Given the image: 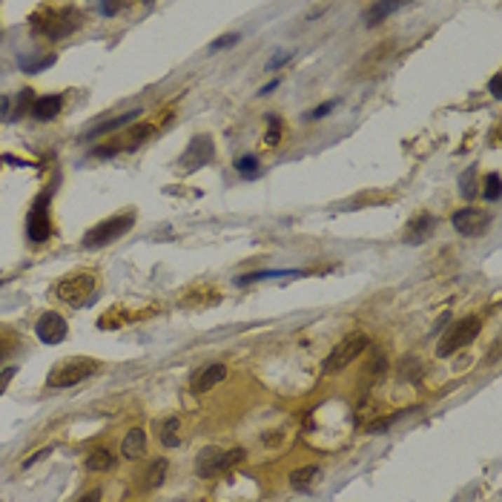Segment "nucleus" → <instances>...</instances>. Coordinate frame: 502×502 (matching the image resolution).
<instances>
[{
  "label": "nucleus",
  "instance_id": "18",
  "mask_svg": "<svg viewBox=\"0 0 502 502\" xmlns=\"http://www.w3.org/2000/svg\"><path fill=\"white\" fill-rule=\"evenodd\" d=\"M123 135H127V138H123L121 149H135V147H141V144L152 135V123H141V127H133V130H127Z\"/></svg>",
  "mask_w": 502,
  "mask_h": 502
},
{
  "label": "nucleus",
  "instance_id": "29",
  "mask_svg": "<svg viewBox=\"0 0 502 502\" xmlns=\"http://www.w3.org/2000/svg\"><path fill=\"white\" fill-rule=\"evenodd\" d=\"M267 123H270V133H267V144H278L281 141V123H278V118H267Z\"/></svg>",
  "mask_w": 502,
  "mask_h": 502
},
{
  "label": "nucleus",
  "instance_id": "3",
  "mask_svg": "<svg viewBox=\"0 0 502 502\" xmlns=\"http://www.w3.org/2000/svg\"><path fill=\"white\" fill-rule=\"evenodd\" d=\"M95 373V362L92 359H64L57 362L55 370L49 373L46 385L55 388V391H64V388H75L78 382H83L86 376Z\"/></svg>",
  "mask_w": 502,
  "mask_h": 502
},
{
  "label": "nucleus",
  "instance_id": "23",
  "mask_svg": "<svg viewBox=\"0 0 502 502\" xmlns=\"http://www.w3.org/2000/svg\"><path fill=\"white\" fill-rule=\"evenodd\" d=\"M236 170L244 175V178H253L259 172V158L256 155H241V158L236 161Z\"/></svg>",
  "mask_w": 502,
  "mask_h": 502
},
{
  "label": "nucleus",
  "instance_id": "37",
  "mask_svg": "<svg viewBox=\"0 0 502 502\" xmlns=\"http://www.w3.org/2000/svg\"><path fill=\"white\" fill-rule=\"evenodd\" d=\"M407 365H414V373L419 376V362H416V359H414V362H411V359H407ZM402 373H405V379H414V376H411V367H405Z\"/></svg>",
  "mask_w": 502,
  "mask_h": 502
},
{
  "label": "nucleus",
  "instance_id": "13",
  "mask_svg": "<svg viewBox=\"0 0 502 502\" xmlns=\"http://www.w3.org/2000/svg\"><path fill=\"white\" fill-rule=\"evenodd\" d=\"M433 230H436V218L430 215V212H422V215H416L411 224H407V233H405V244H422V241H428L430 236H433Z\"/></svg>",
  "mask_w": 502,
  "mask_h": 502
},
{
  "label": "nucleus",
  "instance_id": "20",
  "mask_svg": "<svg viewBox=\"0 0 502 502\" xmlns=\"http://www.w3.org/2000/svg\"><path fill=\"white\" fill-rule=\"evenodd\" d=\"M164 474H167V459H155L147 468V474H144V485L147 488H158L164 482Z\"/></svg>",
  "mask_w": 502,
  "mask_h": 502
},
{
  "label": "nucleus",
  "instance_id": "6",
  "mask_svg": "<svg viewBox=\"0 0 502 502\" xmlns=\"http://www.w3.org/2000/svg\"><path fill=\"white\" fill-rule=\"evenodd\" d=\"M480 330H482V319H480V316H465V319H459V322L448 330V336L442 339V344H439V356L456 353L459 348H465V344L474 341V339L480 336Z\"/></svg>",
  "mask_w": 502,
  "mask_h": 502
},
{
  "label": "nucleus",
  "instance_id": "7",
  "mask_svg": "<svg viewBox=\"0 0 502 502\" xmlns=\"http://www.w3.org/2000/svg\"><path fill=\"white\" fill-rule=\"evenodd\" d=\"M370 344V339L365 336V333H353V336H348L344 341H339L336 348L330 351V356L325 359V373H339V370H344L348 367L365 348Z\"/></svg>",
  "mask_w": 502,
  "mask_h": 502
},
{
  "label": "nucleus",
  "instance_id": "14",
  "mask_svg": "<svg viewBox=\"0 0 502 502\" xmlns=\"http://www.w3.org/2000/svg\"><path fill=\"white\" fill-rule=\"evenodd\" d=\"M144 448H147V433L141 428H133L127 436H123L121 454L127 456V459H138V456H144Z\"/></svg>",
  "mask_w": 502,
  "mask_h": 502
},
{
  "label": "nucleus",
  "instance_id": "2",
  "mask_svg": "<svg viewBox=\"0 0 502 502\" xmlns=\"http://www.w3.org/2000/svg\"><path fill=\"white\" fill-rule=\"evenodd\" d=\"M135 224V215L127 212V215H115V218H107L98 227H92L86 236H83V247L86 250H98V247H107L112 241H118L121 236H127Z\"/></svg>",
  "mask_w": 502,
  "mask_h": 502
},
{
  "label": "nucleus",
  "instance_id": "26",
  "mask_svg": "<svg viewBox=\"0 0 502 502\" xmlns=\"http://www.w3.org/2000/svg\"><path fill=\"white\" fill-rule=\"evenodd\" d=\"M474 178H477V170L470 167L465 175H462V184H459V190H462V196L465 198H474L477 196V186H474Z\"/></svg>",
  "mask_w": 502,
  "mask_h": 502
},
{
  "label": "nucleus",
  "instance_id": "9",
  "mask_svg": "<svg viewBox=\"0 0 502 502\" xmlns=\"http://www.w3.org/2000/svg\"><path fill=\"white\" fill-rule=\"evenodd\" d=\"M26 236L29 241H46L52 236V224H49V196H38L35 198V207L29 210V218H26Z\"/></svg>",
  "mask_w": 502,
  "mask_h": 502
},
{
  "label": "nucleus",
  "instance_id": "28",
  "mask_svg": "<svg viewBox=\"0 0 502 502\" xmlns=\"http://www.w3.org/2000/svg\"><path fill=\"white\" fill-rule=\"evenodd\" d=\"M402 416H405V411H402V414H393V416H382V419H376V422H370V425H367V433H382V430H388V428H391L396 419H402Z\"/></svg>",
  "mask_w": 502,
  "mask_h": 502
},
{
  "label": "nucleus",
  "instance_id": "35",
  "mask_svg": "<svg viewBox=\"0 0 502 502\" xmlns=\"http://www.w3.org/2000/svg\"><path fill=\"white\" fill-rule=\"evenodd\" d=\"M98 499H101V491L95 488V491H89V494H83V496H81L78 502H98Z\"/></svg>",
  "mask_w": 502,
  "mask_h": 502
},
{
  "label": "nucleus",
  "instance_id": "39",
  "mask_svg": "<svg viewBox=\"0 0 502 502\" xmlns=\"http://www.w3.org/2000/svg\"><path fill=\"white\" fill-rule=\"evenodd\" d=\"M276 86H278V81H276V83H267V86H264V89H262V95H270V92H273V89H276Z\"/></svg>",
  "mask_w": 502,
  "mask_h": 502
},
{
  "label": "nucleus",
  "instance_id": "12",
  "mask_svg": "<svg viewBox=\"0 0 502 502\" xmlns=\"http://www.w3.org/2000/svg\"><path fill=\"white\" fill-rule=\"evenodd\" d=\"M224 379H227V367H224L222 362H212V365H204V367H198V370L193 373L190 388H193L196 393H204V391L215 388L218 382H224Z\"/></svg>",
  "mask_w": 502,
  "mask_h": 502
},
{
  "label": "nucleus",
  "instance_id": "40",
  "mask_svg": "<svg viewBox=\"0 0 502 502\" xmlns=\"http://www.w3.org/2000/svg\"><path fill=\"white\" fill-rule=\"evenodd\" d=\"M6 107H9V101H6V98H0V112H4Z\"/></svg>",
  "mask_w": 502,
  "mask_h": 502
},
{
  "label": "nucleus",
  "instance_id": "41",
  "mask_svg": "<svg viewBox=\"0 0 502 502\" xmlns=\"http://www.w3.org/2000/svg\"><path fill=\"white\" fill-rule=\"evenodd\" d=\"M4 356H6V348H4V344H0V362H4Z\"/></svg>",
  "mask_w": 502,
  "mask_h": 502
},
{
  "label": "nucleus",
  "instance_id": "31",
  "mask_svg": "<svg viewBox=\"0 0 502 502\" xmlns=\"http://www.w3.org/2000/svg\"><path fill=\"white\" fill-rule=\"evenodd\" d=\"M236 41H238V35H236V32H233V35H224V38H218V41L212 43V52H215V49H227V46H233Z\"/></svg>",
  "mask_w": 502,
  "mask_h": 502
},
{
  "label": "nucleus",
  "instance_id": "36",
  "mask_svg": "<svg viewBox=\"0 0 502 502\" xmlns=\"http://www.w3.org/2000/svg\"><path fill=\"white\" fill-rule=\"evenodd\" d=\"M49 454H52V451H49V448H46V451H38V454H35V456H32V459H29V462H23V468H32V465H35V462H38V459H43V456H49Z\"/></svg>",
  "mask_w": 502,
  "mask_h": 502
},
{
  "label": "nucleus",
  "instance_id": "33",
  "mask_svg": "<svg viewBox=\"0 0 502 502\" xmlns=\"http://www.w3.org/2000/svg\"><path fill=\"white\" fill-rule=\"evenodd\" d=\"M98 12H101V15H107V18H112V15H118V12H121V6H118V4H98Z\"/></svg>",
  "mask_w": 502,
  "mask_h": 502
},
{
  "label": "nucleus",
  "instance_id": "17",
  "mask_svg": "<svg viewBox=\"0 0 502 502\" xmlns=\"http://www.w3.org/2000/svg\"><path fill=\"white\" fill-rule=\"evenodd\" d=\"M316 477H319V465H307V468L293 470V474H290V485L296 491H310V485H313V480H316Z\"/></svg>",
  "mask_w": 502,
  "mask_h": 502
},
{
  "label": "nucleus",
  "instance_id": "24",
  "mask_svg": "<svg viewBox=\"0 0 502 502\" xmlns=\"http://www.w3.org/2000/svg\"><path fill=\"white\" fill-rule=\"evenodd\" d=\"M55 64V55H46V57H35V60H29V57H20V69L26 72H41L43 67H52Z\"/></svg>",
  "mask_w": 502,
  "mask_h": 502
},
{
  "label": "nucleus",
  "instance_id": "22",
  "mask_svg": "<svg viewBox=\"0 0 502 502\" xmlns=\"http://www.w3.org/2000/svg\"><path fill=\"white\" fill-rule=\"evenodd\" d=\"M396 9H399V4H373V6L367 9L365 20H367V26H376V23H382L388 15H393Z\"/></svg>",
  "mask_w": 502,
  "mask_h": 502
},
{
  "label": "nucleus",
  "instance_id": "34",
  "mask_svg": "<svg viewBox=\"0 0 502 502\" xmlns=\"http://www.w3.org/2000/svg\"><path fill=\"white\" fill-rule=\"evenodd\" d=\"M499 83H502V78H499V75H494V78H491V83H488V89H491V95H494V98H502Z\"/></svg>",
  "mask_w": 502,
  "mask_h": 502
},
{
  "label": "nucleus",
  "instance_id": "11",
  "mask_svg": "<svg viewBox=\"0 0 502 502\" xmlns=\"http://www.w3.org/2000/svg\"><path fill=\"white\" fill-rule=\"evenodd\" d=\"M35 333L43 344H60L67 339V319L60 316V313H43V316L38 319Z\"/></svg>",
  "mask_w": 502,
  "mask_h": 502
},
{
  "label": "nucleus",
  "instance_id": "4",
  "mask_svg": "<svg viewBox=\"0 0 502 502\" xmlns=\"http://www.w3.org/2000/svg\"><path fill=\"white\" fill-rule=\"evenodd\" d=\"M57 296L72 307H86L95 301V278L89 273H75L57 285Z\"/></svg>",
  "mask_w": 502,
  "mask_h": 502
},
{
  "label": "nucleus",
  "instance_id": "32",
  "mask_svg": "<svg viewBox=\"0 0 502 502\" xmlns=\"http://www.w3.org/2000/svg\"><path fill=\"white\" fill-rule=\"evenodd\" d=\"M333 107H336V101H327V104H322V107L313 109L307 118H325V115H330V109H333Z\"/></svg>",
  "mask_w": 502,
  "mask_h": 502
},
{
  "label": "nucleus",
  "instance_id": "27",
  "mask_svg": "<svg viewBox=\"0 0 502 502\" xmlns=\"http://www.w3.org/2000/svg\"><path fill=\"white\" fill-rule=\"evenodd\" d=\"M29 104H32V92L23 89V92H20V101H18V107H15V112L6 115V121H18L23 112H32V109H29Z\"/></svg>",
  "mask_w": 502,
  "mask_h": 502
},
{
  "label": "nucleus",
  "instance_id": "10",
  "mask_svg": "<svg viewBox=\"0 0 502 502\" xmlns=\"http://www.w3.org/2000/svg\"><path fill=\"white\" fill-rule=\"evenodd\" d=\"M212 141H210V135H196L193 141H190V147L184 149V155H181V164H184V170H198V167H204V164H210L212 161Z\"/></svg>",
  "mask_w": 502,
  "mask_h": 502
},
{
  "label": "nucleus",
  "instance_id": "15",
  "mask_svg": "<svg viewBox=\"0 0 502 502\" xmlns=\"http://www.w3.org/2000/svg\"><path fill=\"white\" fill-rule=\"evenodd\" d=\"M60 107H64V101H60L57 95H46V98H38V101L32 104V115H35L38 121H52V118H57Z\"/></svg>",
  "mask_w": 502,
  "mask_h": 502
},
{
  "label": "nucleus",
  "instance_id": "21",
  "mask_svg": "<svg viewBox=\"0 0 502 502\" xmlns=\"http://www.w3.org/2000/svg\"><path fill=\"white\" fill-rule=\"evenodd\" d=\"M112 465H115V456H112L107 448L92 451L89 459H86V468H89V470H109Z\"/></svg>",
  "mask_w": 502,
  "mask_h": 502
},
{
  "label": "nucleus",
  "instance_id": "25",
  "mask_svg": "<svg viewBox=\"0 0 502 502\" xmlns=\"http://www.w3.org/2000/svg\"><path fill=\"white\" fill-rule=\"evenodd\" d=\"M482 198H485V201H499V175H496V172H491V175L485 178Z\"/></svg>",
  "mask_w": 502,
  "mask_h": 502
},
{
  "label": "nucleus",
  "instance_id": "38",
  "mask_svg": "<svg viewBox=\"0 0 502 502\" xmlns=\"http://www.w3.org/2000/svg\"><path fill=\"white\" fill-rule=\"evenodd\" d=\"M287 57H290L287 52H285V55H278V57H273V60H270V64H267V69H276V67H281V64H285V60H287Z\"/></svg>",
  "mask_w": 502,
  "mask_h": 502
},
{
  "label": "nucleus",
  "instance_id": "8",
  "mask_svg": "<svg viewBox=\"0 0 502 502\" xmlns=\"http://www.w3.org/2000/svg\"><path fill=\"white\" fill-rule=\"evenodd\" d=\"M451 224L459 236H468V238H474V236H482L491 224V215L480 207H462L459 212L451 215Z\"/></svg>",
  "mask_w": 502,
  "mask_h": 502
},
{
  "label": "nucleus",
  "instance_id": "16",
  "mask_svg": "<svg viewBox=\"0 0 502 502\" xmlns=\"http://www.w3.org/2000/svg\"><path fill=\"white\" fill-rule=\"evenodd\" d=\"M181 422L175 419V416H170V419H164L161 425H158V439H161V445H167V448H178L181 445Z\"/></svg>",
  "mask_w": 502,
  "mask_h": 502
},
{
  "label": "nucleus",
  "instance_id": "5",
  "mask_svg": "<svg viewBox=\"0 0 502 502\" xmlns=\"http://www.w3.org/2000/svg\"><path fill=\"white\" fill-rule=\"evenodd\" d=\"M244 459V451L241 448H233V451H218V448H204L198 454V462H196V470L198 477H215V474H224L233 465H238Z\"/></svg>",
  "mask_w": 502,
  "mask_h": 502
},
{
  "label": "nucleus",
  "instance_id": "19",
  "mask_svg": "<svg viewBox=\"0 0 502 502\" xmlns=\"http://www.w3.org/2000/svg\"><path fill=\"white\" fill-rule=\"evenodd\" d=\"M138 112H141V109H130V112H123L121 118H112V121L101 123V127H95L89 135H107V133H115V130H121V127H127L130 121H135V118H138Z\"/></svg>",
  "mask_w": 502,
  "mask_h": 502
},
{
  "label": "nucleus",
  "instance_id": "30",
  "mask_svg": "<svg viewBox=\"0 0 502 502\" xmlns=\"http://www.w3.org/2000/svg\"><path fill=\"white\" fill-rule=\"evenodd\" d=\"M15 373H18V370H15V367H6V370H4V373H0V393H4V391H6V388H9V382H12V379H15Z\"/></svg>",
  "mask_w": 502,
  "mask_h": 502
},
{
  "label": "nucleus",
  "instance_id": "1",
  "mask_svg": "<svg viewBox=\"0 0 502 502\" xmlns=\"http://www.w3.org/2000/svg\"><path fill=\"white\" fill-rule=\"evenodd\" d=\"M78 26H81V15L75 9H60V12L57 9H46V12H38L32 18L35 35L49 38V41H60V38L72 35Z\"/></svg>",
  "mask_w": 502,
  "mask_h": 502
}]
</instances>
